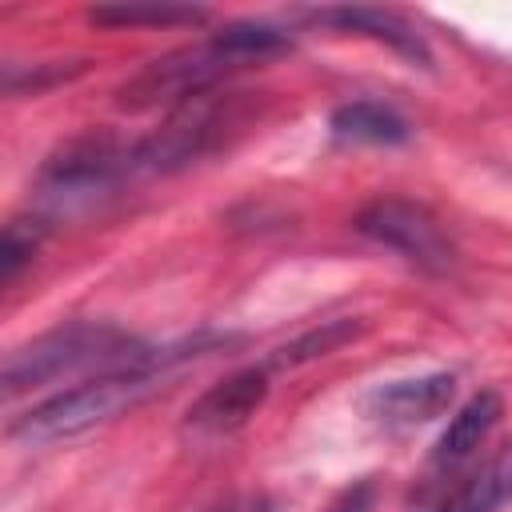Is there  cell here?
Instances as JSON below:
<instances>
[{"label":"cell","instance_id":"277c9868","mask_svg":"<svg viewBox=\"0 0 512 512\" xmlns=\"http://www.w3.org/2000/svg\"><path fill=\"white\" fill-rule=\"evenodd\" d=\"M136 140L124 144L112 132H88L56 148L36 172V200L48 216H76L108 200L120 184L136 180Z\"/></svg>","mask_w":512,"mask_h":512},{"label":"cell","instance_id":"8992f818","mask_svg":"<svg viewBox=\"0 0 512 512\" xmlns=\"http://www.w3.org/2000/svg\"><path fill=\"white\" fill-rule=\"evenodd\" d=\"M356 232L400 252L408 264H416L424 272H448L456 264V248L444 236V228L436 224V216L400 196H384V200H372L368 208H360Z\"/></svg>","mask_w":512,"mask_h":512},{"label":"cell","instance_id":"7a4b0ae2","mask_svg":"<svg viewBox=\"0 0 512 512\" xmlns=\"http://www.w3.org/2000/svg\"><path fill=\"white\" fill-rule=\"evenodd\" d=\"M212 344H220V336H192V340H180L172 348H156V356L144 360V364L88 376L76 388H64V392L48 396L44 404L28 408L24 416H16L8 424V436L24 440V444H56V440H72L80 432H92V428L124 416L140 400H148L160 388V380L168 376L172 364H180L188 356H200Z\"/></svg>","mask_w":512,"mask_h":512},{"label":"cell","instance_id":"8fae6325","mask_svg":"<svg viewBox=\"0 0 512 512\" xmlns=\"http://www.w3.org/2000/svg\"><path fill=\"white\" fill-rule=\"evenodd\" d=\"M328 128L336 140H348V144H404L412 136L408 120L380 104V100H348V104H336L332 116H328Z\"/></svg>","mask_w":512,"mask_h":512},{"label":"cell","instance_id":"e0dca14e","mask_svg":"<svg viewBox=\"0 0 512 512\" xmlns=\"http://www.w3.org/2000/svg\"><path fill=\"white\" fill-rule=\"evenodd\" d=\"M440 512H484V504H480L476 488H472V484H464L452 500H444V508H440Z\"/></svg>","mask_w":512,"mask_h":512},{"label":"cell","instance_id":"3957f363","mask_svg":"<svg viewBox=\"0 0 512 512\" xmlns=\"http://www.w3.org/2000/svg\"><path fill=\"white\" fill-rule=\"evenodd\" d=\"M156 348L144 340L128 336L116 324H96V320H72L60 328H48L32 336L28 344L12 348L4 360V396L16 400L20 392L56 384L64 376H84V372H116L152 360Z\"/></svg>","mask_w":512,"mask_h":512},{"label":"cell","instance_id":"5bb4252c","mask_svg":"<svg viewBox=\"0 0 512 512\" xmlns=\"http://www.w3.org/2000/svg\"><path fill=\"white\" fill-rule=\"evenodd\" d=\"M468 484L476 488L484 512H500L504 504H512V444H504Z\"/></svg>","mask_w":512,"mask_h":512},{"label":"cell","instance_id":"2e32d148","mask_svg":"<svg viewBox=\"0 0 512 512\" xmlns=\"http://www.w3.org/2000/svg\"><path fill=\"white\" fill-rule=\"evenodd\" d=\"M372 496H376L372 480H356V484H348V488L328 504V512H368V508H372Z\"/></svg>","mask_w":512,"mask_h":512},{"label":"cell","instance_id":"52a82bcc","mask_svg":"<svg viewBox=\"0 0 512 512\" xmlns=\"http://www.w3.org/2000/svg\"><path fill=\"white\" fill-rule=\"evenodd\" d=\"M456 396V376L452 372H424V376H404V380H384L364 392L360 408L368 420L384 428H412L428 424L440 412H448Z\"/></svg>","mask_w":512,"mask_h":512},{"label":"cell","instance_id":"9a60e30c","mask_svg":"<svg viewBox=\"0 0 512 512\" xmlns=\"http://www.w3.org/2000/svg\"><path fill=\"white\" fill-rule=\"evenodd\" d=\"M40 244V228H32V220H12L4 228V240H0V280L12 284L20 276V268L32 260Z\"/></svg>","mask_w":512,"mask_h":512},{"label":"cell","instance_id":"7c38bea8","mask_svg":"<svg viewBox=\"0 0 512 512\" xmlns=\"http://www.w3.org/2000/svg\"><path fill=\"white\" fill-rule=\"evenodd\" d=\"M208 12L192 4H160V0H128V4H96L88 12L92 24L104 28H136V24H200Z\"/></svg>","mask_w":512,"mask_h":512},{"label":"cell","instance_id":"4fadbf2b","mask_svg":"<svg viewBox=\"0 0 512 512\" xmlns=\"http://www.w3.org/2000/svg\"><path fill=\"white\" fill-rule=\"evenodd\" d=\"M360 332H364V320H324L320 328H312V332L296 336L292 344H284V348L272 356V364H280V368H288V364H308V360L328 356V352H336L340 344L356 340Z\"/></svg>","mask_w":512,"mask_h":512},{"label":"cell","instance_id":"ba28073f","mask_svg":"<svg viewBox=\"0 0 512 512\" xmlns=\"http://www.w3.org/2000/svg\"><path fill=\"white\" fill-rule=\"evenodd\" d=\"M268 396V372L264 368H240L228 380L212 384L184 416V424L200 436H228L236 428H244L256 408Z\"/></svg>","mask_w":512,"mask_h":512},{"label":"cell","instance_id":"30bf717a","mask_svg":"<svg viewBox=\"0 0 512 512\" xmlns=\"http://www.w3.org/2000/svg\"><path fill=\"white\" fill-rule=\"evenodd\" d=\"M500 412H504L500 392L480 388L476 396H468V400L456 408V416L448 420V428L440 432V440H436V448H432V464H436V468H456L460 460H468V456L484 444V436L496 428Z\"/></svg>","mask_w":512,"mask_h":512},{"label":"cell","instance_id":"5b68a950","mask_svg":"<svg viewBox=\"0 0 512 512\" xmlns=\"http://www.w3.org/2000/svg\"><path fill=\"white\" fill-rule=\"evenodd\" d=\"M232 108H236L232 96H212V92L172 108L168 120L152 136L136 140L140 176L176 172V168H188L192 160H200L204 152H212L224 136V124L232 120Z\"/></svg>","mask_w":512,"mask_h":512},{"label":"cell","instance_id":"9c48e42d","mask_svg":"<svg viewBox=\"0 0 512 512\" xmlns=\"http://www.w3.org/2000/svg\"><path fill=\"white\" fill-rule=\"evenodd\" d=\"M320 24H332V28H340V32H360V36H372V40H380V44H388L392 52H400L408 64H420V68H428L432 64V52H428V44H424V36L408 24V20H400L396 12H384V8H364V4H344V8H320V12H312Z\"/></svg>","mask_w":512,"mask_h":512},{"label":"cell","instance_id":"6da1fadb","mask_svg":"<svg viewBox=\"0 0 512 512\" xmlns=\"http://www.w3.org/2000/svg\"><path fill=\"white\" fill-rule=\"evenodd\" d=\"M292 40L288 32L260 24V20H240V24H224L216 36L164 52L156 60H148L136 76H128L116 92V104L124 112H152V108H180L184 100H196L204 92H212L228 72L244 68V64H260L268 56L288 52Z\"/></svg>","mask_w":512,"mask_h":512}]
</instances>
